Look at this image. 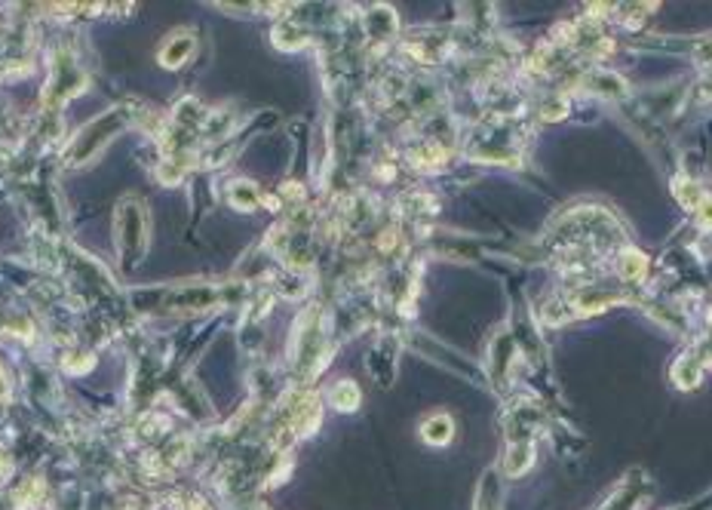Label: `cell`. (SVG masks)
<instances>
[{"instance_id": "cell-12", "label": "cell", "mask_w": 712, "mask_h": 510, "mask_svg": "<svg viewBox=\"0 0 712 510\" xmlns=\"http://www.w3.org/2000/svg\"><path fill=\"white\" fill-rule=\"evenodd\" d=\"M6 394H10V381H6L4 369H0V400H6Z\"/></svg>"}, {"instance_id": "cell-8", "label": "cell", "mask_w": 712, "mask_h": 510, "mask_svg": "<svg viewBox=\"0 0 712 510\" xmlns=\"http://www.w3.org/2000/svg\"><path fill=\"white\" fill-rule=\"evenodd\" d=\"M230 204L239 209H255L258 206V187L249 182H234L230 185Z\"/></svg>"}, {"instance_id": "cell-9", "label": "cell", "mask_w": 712, "mask_h": 510, "mask_svg": "<svg viewBox=\"0 0 712 510\" xmlns=\"http://www.w3.org/2000/svg\"><path fill=\"white\" fill-rule=\"evenodd\" d=\"M617 268H620V274H624L626 280H639L642 271H644V259L639 252H626V255H620Z\"/></svg>"}, {"instance_id": "cell-11", "label": "cell", "mask_w": 712, "mask_h": 510, "mask_svg": "<svg viewBox=\"0 0 712 510\" xmlns=\"http://www.w3.org/2000/svg\"><path fill=\"white\" fill-rule=\"evenodd\" d=\"M700 99L703 102L712 99V65H709L707 71H703V77H700Z\"/></svg>"}, {"instance_id": "cell-5", "label": "cell", "mask_w": 712, "mask_h": 510, "mask_svg": "<svg viewBox=\"0 0 712 510\" xmlns=\"http://www.w3.org/2000/svg\"><path fill=\"white\" fill-rule=\"evenodd\" d=\"M473 510H500V483H498V477H494V470H489V474L482 477V483H479Z\"/></svg>"}, {"instance_id": "cell-6", "label": "cell", "mask_w": 712, "mask_h": 510, "mask_svg": "<svg viewBox=\"0 0 712 510\" xmlns=\"http://www.w3.org/2000/svg\"><path fill=\"white\" fill-rule=\"evenodd\" d=\"M531 461H535V455H531V446L528 442H513L507 452V474L509 477H519L526 474L531 468Z\"/></svg>"}, {"instance_id": "cell-4", "label": "cell", "mask_w": 712, "mask_h": 510, "mask_svg": "<svg viewBox=\"0 0 712 510\" xmlns=\"http://www.w3.org/2000/svg\"><path fill=\"white\" fill-rule=\"evenodd\" d=\"M452 433H455V422L446 412H433V415H427L421 424V437L424 442H430V446H446V442L452 440Z\"/></svg>"}, {"instance_id": "cell-2", "label": "cell", "mask_w": 712, "mask_h": 510, "mask_svg": "<svg viewBox=\"0 0 712 510\" xmlns=\"http://www.w3.org/2000/svg\"><path fill=\"white\" fill-rule=\"evenodd\" d=\"M114 240H117V250L120 259H123L126 268H132L136 261H141L148 246V209L145 200L139 197H123L117 204L114 213Z\"/></svg>"}, {"instance_id": "cell-7", "label": "cell", "mask_w": 712, "mask_h": 510, "mask_svg": "<svg viewBox=\"0 0 712 510\" xmlns=\"http://www.w3.org/2000/svg\"><path fill=\"white\" fill-rule=\"evenodd\" d=\"M332 403H335V409H341V412H354L359 406V387L354 385V381H338V385L332 387Z\"/></svg>"}, {"instance_id": "cell-10", "label": "cell", "mask_w": 712, "mask_h": 510, "mask_svg": "<svg viewBox=\"0 0 712 510\" xmlns=\"http://www.w3.org/2000/svg\"><path fill=\"white\" fill-rule=\"evenodd\" d=\"M697 219H700L703 228H712V197H703L697 204Z\"/></svg>"}, {"instance_id": "cell-3", "label": "cell", "mask_w": 712, "mask_h": 510, "mask_svg": "<svg viewBox=\"0 0 712 510\" xmlns=\"http://www.w3.org/2000/svg\"><path fill=\"white\" fill-rule=\"evenodd\" d=\"M191 52H194V34H185V32L169 34L167 43L160 47V65L163 68H178Z\"/></svg>"}, {"instance_id": "cell-1", "label": "cell", "mask_w": 712, "mask_h": 510, "mask_svg": "<svg viewBox=\"0 0 712 510\" xmlns=\"http://www.w3.org/2000/svg\"><path fill=\"white\" fill-rule=\"evenodd\" d=\"M132 114H136L132 105H114V108H108L74 136L71 148L65 151V160L71 167H80V163H89L93 157H99L111 145V139H117L132 123Z\"/></svg>"}]
</instances>
